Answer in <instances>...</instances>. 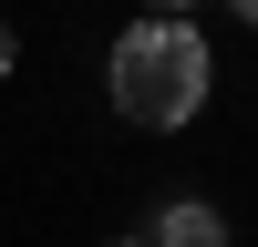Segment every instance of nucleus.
<instances>
[{"mask_svg":"<svg viewBox=\"0 0 258 247\" xmlns=\"http://www.w3.org/2000/svg\"><path fill=\"white\" fill-rule=\"evenodd\" d=\"M114 113L145 124V134H186V124L207 113V93H217V52H207L197 21H135V31L114 41Z\"/></svg>","mask_w":258,"mask_h":247,"instance_id":"f257e3e1","label":"nucleus"},{"mask_svg":"<svg viewBox=\"0 0 258 247\" xmlns=\"http://www.w3.org/2000/svg\"><path fill=\"white\" fill-rule=\"evenodd\" d=\"M145 247H227V216H217L207 196H176V206L155 216V237H145Z\"/></svg>","mask_w":258,"mask_h":247,"instance_id":"f03ea898","label":"nucleus"},{"mask_svg":"<svg viewBox=\"0 0 258 247\" xmlns=\"http://www.w3.org/2000/svg\"><path fill=\"white\" fill-rule=\"evenodd\" d=\"M11 62H21V41H11V21H0V72H11Z\"/></svg>","mask_w":258,"mask_h":247,"instance_id":"7ed1b4c3","label":"nucleus"},{"mask_svg":"<svg viewBox=\"0 0 258 247\" xmlns=\"http://www.w3.org/2000/svg\"><path fill=\"white\" fill-rule=\"evenodd\" d=\"M145 11H165V21H186V11H197V0H145Z\"/></svg>","mask_w":258,"mask_h":247,"instance_id":"20e7f679","label":"nucleus"},{"mask_svg":"<svg viewBox=\"0 0 258 247\" xmlns=\"http://www.w3.org/2000/svg\"><path fill=\"white\" fill-rule=\"evenodd\" d=\"M227 11H238V21H248V31H258V0H227Z\"/></svg>","mask_w":258,"mask_h":247,"instance_id":"39448f33","label":"nucleus"},{"mask_svg":"<svg viewBox=\"0 0 258 247\" xmlns=\"http://www.w3.org/2000/svg\"><path fill=\"white\" fill-rule=\"evenodd\" d=\"M114 247H145V237H114Z\"/></svg>","mask_w":258,"mask_h":247,"instance_id":"423d86ee","label":"nucleus"}]
</instances>
